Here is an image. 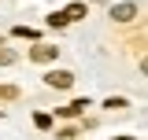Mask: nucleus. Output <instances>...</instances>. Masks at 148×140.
<instances>
[{
    "label": "nucleus",
    "instance_id": "2",
    "mask_svg": "<svg viewBox=\"0 0 148 140\" xmlns=\"http://www.w3.org/2000/svg\"><path fill=\"white\" fill-rule=\"evenodd\" d=\"M45 81H48L52 88H71L74 85V74L71 70H52V74H45Z\"/></svg>",
    "mask_w": 148,
    "mask_h": 140
},
{
    "label": "nucleus",
    "instance_id": "12",
    "mask_svg": "<svg viewBox=\"0 0 148 140\" xmlns=\"http://www.w3.org/2000/svg\"><path fill=\"white\" fill-rule=\"evenodd\" d=\"M115 140H133V137H115Z\"/></svg>",
    "mask_w": 148,
    "mask_h": 140
},
{
    "label": "nucleus",
    "instance_id": "1",
    "mask_svg": "<svg viewBox=\"0 0 148 140\" xmlns=\"http://www.w3.org/2000/svg\"><path fill=\"white\" fill-rule=\"evenodd\" d=\"M111 18H115V22H133V18H137V4H133V0L115 4V7H111Z\"/></svg>",
    "mask_w": 148,
    "mask_h": 140
},
{
    "label": "nucleus",
    "instance_id": "5",
    "mask_svg": "<svg viewBox=\"0 0 148 140\" xmlns=\"http://www.w3.org/2000/svg\"><path fill=\"white\" fill-rule=\"evenodd\" d=\"M67 22H71V18L63 15V11H56V15H48V26H56V30H63Z\"/></svg>",
    "mask_w": 148,
    "mask_h": 140
},
{
    "label": "nucleus",
    "instance_id": "4",
    "mask_svg": "<svg viewBox=\"0 0 148 140\" xmlns=\"http://www.w3.org/2000/svg\"><path fill=\"white\" fill-rule=\"evenodd\" d=\"M85 107H89V103H85V100H74L71 107H59V114H63V118H74V114H82Z\"/></svg>",
    "mask_w": 148,
    "mask_h": 140
},
{
    "label": "nucleus",
    "instance_id": "9",
    "mask_svg": "<svg viewBox=\"0 0 148 140\" xmlns=\"http://www.w3.org/2000/svg\"><path fill=\"white\" fill-rule=\"evenodd\" d=\"M104 107H111V111H122V107H126V100H119V96H115V100H104Z\"/></svg>",
    "mask_w": 148,
    "mask_h": 140
},
{
    "label": "nucleus",
    "instance_id": "8",
    "mask_svg": "<svg viewBox=\"0 0 148 140\" xmlns=\"http://www.w3.org/2000/svg\"><path fill=\"white\" fill-rule=\"evenodd\" d=\"M15 96H18L15 85H4V88H0V100H15Z\"/></svg>",
    "mask_w": 148,
    "mask_h": 140
},
{
    "label": "nucleus",
    "instance_id": "3",
    "mask_svg": "<svg viewBox=\"0 0 148 140\" xmlns=\"http://www.w3.org/2000/svg\"><path fill=\"white\" fill-rule=\"evenodd\" d=\"M56 55H59V52H56L52 44H37L34 52H30V59H34V63H52Z\"/></svg>",
    "mask_w": 148,
    "mask_h": 140
},
{
    "label": "nucleus",
    "instance_id": "6",
    "mask_svg": "<svg viewBox=\"0 0 148 140\" xmlns=\"http://www.w3.org/2000/svg\"><path fill=\"white\" fill-rule=\"evenodd\" d=\"M63 15H67V18H82V15H85V4H71Z\"/></svg>",
    "mask_w": 148,
    "mask_h": 140
},
{
    "label": "nucleus",
    "instance_id": "10",
    "mask_svg": "<svg viewBox=\"0 0 148 140\" xmlns=\"http://www.w3.org/2000/svg\"><path fill=\"white\" fill-rule=\"evenodd\" d=\"M34 122L41 125V129H48V125H52V118H48V114H34Z\"/></svg>",
    "mask_w": 148,
    "mask_h": 140
},
{
    "label": "nucleus",
    "instance_id": "11",
    "mask_svg": "<svg viewBox=\"0 0 148 140\" xmlns=\"http://www.w3.org/2000/svg\"><path fill=\"white\" fill-rule=\"evenodd\" d=\"M141 70H145V74H148V55H145V59H141Z\"/></svg>",
    "mask_w": 148,
    "mask_h": 140
},
{
    "label": "nucleus",
    "instance_id": "7",
    "mask_svg": "<svg viewBox=\"0 0 148 140\" xmlns=\"http://www.w3.org/2000/svg\"><path fill=\"white\" fill-rule=\"evenodd\" d=\"M15 63V52L11 48H0V67H11Z\"/></svg>",
    "mask_w": 148,
    "mask_h": 140
}]
</instances>
